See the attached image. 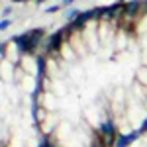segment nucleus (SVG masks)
Returning <instances> with one entry per match:
<instances>
[{
	"mask_svg": "<svg viewBox=\"0 0 147 147\" xmlns=\"http://www.w3.org/2000/svg\"><path fill=\"white\" fill-rule=\"evenodd\" d=\"M98 134L102 136L104 143L108 147H116V141H118V136H116V125H114L112 120H106L98 125Z\"/></svg>",
	"mask_w": 147,
	"mask_h": 147,
	"instance_id": "obj_1",
	"label": "nucleus"
},
{
	"mask_svg": "<svg viewBox=\"0 0 147 147\" xmlns=\"http://www.w3.org/2000/svg\"><path fill=\"white\" fill-rule=\"evenodd\" d=\"M139 137V131H131L127 136H118V141H116V147H127L129 143H134V139Z\"/></svg>",
	"mask_w": 147,
	"mask_h": 147,
	"instance_id": "obj_2",
	"label": "nucleus"
},
{
	"mask_svg": "<svg viewBox=\"0 0 147 147\" xmlns=\"http://www.w3.org/2000/svg\"><path fill=\"white\" fill-rule=\"evenodd\" d=\"M90 147H108L106 143H104V139H102V136L98 134V136L92 139V143H90Z\"/></svg>",
	"mask_w": 147,
	"mask_h": 147,
	"instance_id": "obj_3",
	"label": "nucleus"
},
{
	"mask_svg": "<svg viewBox=\"0 0 147 147\" xmlns=\"http://www.w3.org/2000/svg\"><path fill=\"white\" fill-rule=\"evenodd\" d=\"M79 14H80V12H77V10H69L67 14H65V18H67L69 22H73V20H75V18H77Z\"/></svg>",
	"mask_w": 147,
	"mask_h": 147,
	"instance_id": "obj_4",
	"label": "nucleus"
},
{
	"mask_svg": "<svg viewBox=\"0 0 147 147\" xmlns=\"http://www.w3.org/2000/svg\"><path fill=\"white\" fill-rule=\"evenodd\" d=\"M10 20H0V32H4V30H8L10 28Z\"/></svg>",
	"mask_w": 147,
	"mask_h": 147,
	"instance_id": "obj_5",
	"label": "nucleus"
},
{
	"mask_svg": "<svg viewBox=\"0 0 147 147\" xmlns=\"http://www.w3.org/2000/svg\"><path fill=\"white\" fill-rule=\"evenodd\" d=\"M45 12H47V14H55V12H59V6H49Z\"/></svg>",
	"mask_w": 147,
	"mask_h": 147,
	"instance_id": "obj_6",
	"label": "nucleus"
},
{
	"mask_svg": "<svg viewBox=\"0 0 147 147\" xmlns=\"http://www.w3.org/2000/svg\"><path fill=\"white\" fill-rule=\"evenodd\" d=\"M12 14V6H6L4 10H2V16H10Z\"/></svg>",
	"mask_w": 147,
	"mask_h": 147,
	"instance_id": "obj_7",
	"label": "nucleus"
},
{
	"mask_svg": "<svg viewBox=\"0 0 147 147\" xmlns=\"http://www.w3.org/2000/svg\"><path fill=\"white\" fill-rule=\"evenodd\" d=\"M73 2H75V0H63V6H71Z\"/></svg>",
	"mask_w": 147,
	"mask_h": 147,
	"instance_id": "obj_8",
	"label": "nucleus"
},
{
	"mask_svg": "<svg viewBox=\"0 0 147 147\" xmlns=\"http://www.w3.org/2000/svg\"><path fill=\"white\" fill-rule=\"evenodd\" d=\"M12 2H30V0H12Z\"/></svg>",
	"mask_w": 147,
	"mask_h": 147,
	"instance_id": "obj_9",
	"label": "nucleus"
},
{
	"mask_svg": "<svg viewBox=\"0 0 147 147\" xmlns=\"http://www.w3.org/2000/svg\"><path fill=\"white\" fill-rule=\"evenodd\" d=\"M35 2H45V0H35Z\"/></svg>",
	"mask_w": 147,
	"mask_h": 147,
	"instance_id": "obj_10",
	"label": "nucleus"
},
{
	"mask_svg": "<svg viewBox=\"0 0 147 147\" xmlns=\"http://www.w3.org/2000/svg\"><path fill=\"white\" fill-rule=\"evenodd\" d=\"M118 2H124V0H118Z\"/></svg>",
	"mask_w": 147,
	"mask_h": 147,
	"instance_id": "obj_11",
	"label": "nucleus"
}]
</instances>
